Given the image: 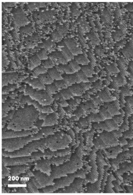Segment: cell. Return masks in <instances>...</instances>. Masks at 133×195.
<instances>
[{
	"label": "cell",
	"instance_id": "obj_41",
	"mask_svg": "<svg viewBox=\"0 0 133 195\" xmlns=\"http://www.w3.org/2000/svg\"><path fill=\"white\" fill-rule=\"evenodd\" d=\"M54 13L53 11H48L41 13L39 15V18L41 20H46L49 19L53 16Z\"/></svg>",
	"mask_w": 133,
	"mask_h": 195
},
{
	"label": "cell",
	"instance_id": "obj_3",
	"mask_svg": "<svg viewBox=\"0 0 133 195\" xmlns=\"http://www.w3.org/2000/svg\"><path fill=\"white\" fill-rule=\"evenodd\" d=\"M119 102L115 100L104 103L100 107L97 113L90 114L83 120L85 125L89 123H99L113 118L121 114Z\"/></svg>",
	"mask_w": 133,
	"mask_h": 195
},
{
	"label": "cell",
	"instance_id": "obj_33",
	"mask_svg": "<svg viewBox=\"0 0 133 195\" xmlns=\"http://www.w3.org/2000/svg\"><path fill=\"white\" fill-rule=\"evenodd\" d=\"M59 93L61 95V98L65 100H68L74 97L72 94L71 93L68 87L60 91Z\"/></svg>",
	"mask_w": 133,
	"mask_h": 195
},
{
	"label": "cell",
	"instance_id": "obj_28",
	"mask_svg": "<svg viewBox=\"0 0 133 195\" xmlns=\"http://www.w3.org/2000/svg\"><path fill=\"white\" fill-rule=\"evenodd\" d=\"M57 121V116L54 113H50L45 118L43 125L44 126H51L54 125Z\"/></svg>",
	"mask_w": 133,
	"mask_h": 195
},
{
	"label": "cell",
	"instance_id": "obj_29",
	"mask_svg": "<svg viewBox=\"0 0 133 195\" xmlns=\"http://www.w3.org/2000/svg\"><path fill=\"white\" fill-rule=\"evenodd\" d=\"M74 59L80 65H89L90 62L86 56L83 53L74 57Z\"/></svg>",
	"mask_w": 133,
	"mask_h": 195
},
{
	"label": "cell",
	"instance_id": "obj_16",
	"mask_svg": "<svg viewBox=\"0 0 133 195\" xmlns=\"http://www.w3.org/2000/svg\"><path fill=\"white\" fill-rule=\"evenodd\" d=\"M32 133L30 130L6 131L2 133V139L22 137L32 135Z\"/></svg>",
	"mask_w": 133,
	"mask_h": 195
},
{
	"label": "cell",
	"instance_id": "obj_42",
	"mask_svg": "<svg viewBox=\"0 0 133 195\" xmlns=\"http://www.w3.org/2000/svg\"><path fill=\"white\" fill-rule=\"evenodd\" d=\"M68 64L75 73L81 70V66L79 65L74 59L69 62Z\"/></svg>",
	"mask_w": 133,
	"mask_h": 195
},
{
	"label": "cell",
	"instance_id": "obj_48",
	"mask_svg": "<svg viewBox=\"0 0 133 195\" xmlns=\"http://www.w3.org/2000/svg\"><path fill=\"white\" fill-rule=\"evenodd\" d=\"M57 31L62 35L63 34L66 33L67 31V29L66 27L63 26H60L57 28Z\"/></svg>",
	"mask_w": 133,
	"mask_h": 195
},
{
	"label": "cell",
	"instance_id": "obj_43",
	"mask_svg": "<svg viewBox=\"0 0 133 195\" xmlns=\"http://www.w3.org/2000/svg\"><path fill=\"white\" fill-rule=\"evenodd\" d=\"M37 56L41 61L47 60L48 59V55L45 49H42L37 53Z\"/></svg>",
	"mask_w": 133,
	"mask_h": 195
},
{
	"label": "cell",
	"instance_id": "obj_9",
	"mask_svg": "<svg viewBox=\"0 0 133 195\" xmlns=\"http://www.w3.org/2000/svg\"><path fill=\"white\" fill-rule=\"evenodd\" d=\"M83 181L84 179L80 177H76L70 185L64 188L63 190H61L57 193H76L79 192L82 190Z\"/></svg>",
	"mask_w": 133,
	"mask_h": 195
},
{
	"label": "cell",
	"instance_id": "obj_24",
	"mask_svg": "<svg viewBox=\"0 0 133 195\" xmlns=\"http://www.w3.org/2000/svg\"><path fill=\"white\" fill-rule=\"evenodd\" d=\"M109 150V154H107L108 157L112 159H115L119 153L122 152L123 150L119 145L113 147L108 148Z\"/></svg>",
	"mask_w": 133,
	"mask_h": 195
},
{
	"label": "cell",
	"instance_id": "obj_4",
	"mask_svg": "<svg viewBox=\"0 0 133 195\" xmlns=\"http://www.w3.org/2000/svg\"><path fill=\"white\" fill-rule=\"evenodd\" d=\"M122 135V134L119 130L113 132L102 131L93 140L94 149L103 150L118 146L119 145V137Z\"/></svg>",
	"mask_w": 133,
	"mask_h": 195
},
{
	"label": "cell",
	"instance_id": "obj_52",
	"mask_svg": "<svg viewBox=\"0 0 133 195\" xmlns=\"http://www.w3.org/2000/svg\"><path fill=\"white\" fill-rule=\"evenodd\" d=\"M10 5H12V4H10ZM8 6L9 7V5H9V4H8Z\"/></svg>",
	"mask_w": 133,
	"mask_h": 195
},
{
	"label": "cell",
	"instance_id": "obj_47",
	"mask_svg": "<svg viewBox=\"0 0 133 195\" xmlns=\"http://www.w3.org/2000/svg\"><path fill=\"white\" fill-rule=\"evenodd\" d=\"M52 36L53 39L56 41L60 40L62 38V35L57 30L53 32Z\"/></svg>",
	"mask_w": 133,
	"mask_h": 195
},
{
	"label": "cell",
	"instance_id": "obj_1",
	"mask_svg": "<svg viewBox=\"0 0 133 195\" xmlns=\"http://www.w3.org/2000/svg\"><path fill=\"white\" fill-rule=\"evenodd\" d=\"M40 113L32 105L19 108L13 114L8 128L14 131L30 130L39 117Z\"/></svg>",
	"mask_w": 133,
	"mask_h": 195
},
{
	"label": "cell",
	"instance_id": "obj_45",
	"mask_svg": "<svg viewBox=\"0 0 133 195\" xmlns=\"http://www.w3.org/2000/svg\"><path fill=\"white\" fill-rule=\"evenodd\" d=\"M41 65L47 70L54 68L56 66L55 64L49 58L47 60L42 61Z\"/></svg>",
	"mask_w": 133,
	"mask_h": 195
},
{
	"label": "cell",
	"instance_id": "obj_51",
	"mask_svg": "<svg viewBox=\"0 0 133 195\" xmlns=\"http://www.w3.org/2000/svg\"><path fill=\"white\" fill-rule=\"evenodd\" d=\"M36 4H35L36 7H41L45 5V3H36Z\"/></svg>",
	"mask_w": 133,
	"mask_h": 195
},
{
	"label": "cell",
	"instance_id": "obj_26",
	"mask_svg": "<svg viewBox=\"0 0 133 195\" xmlns=\"http://www.w3.org/2000/svg\"><path fill=\"white\" fill-rule=\"evenodd\" d=\"M42 61L39 59L37 55L32 56L30 58L29 60V68L30 70H33L35 68L40 66Z\"/></svg>",
	"mask_w": 133,
	"mask_h": 195
},
{
	"label": "cell",
	"instance_id": "obj_30",
	"mask_svg": "<svg viewBox=\"0 0 133 195\" xmlns=\"http://www.w3.org/2000/svg\"><path fill=\"white\" fill-rule=\"evenodd\" d=\"M123 54L126 58H129L133 56V41L129 43L122 50Z\"/></svg>",
	"mask_w": 133,
	"mask_h": 195
},
{
	"label": "cell",
	"instance_id": "obj_40",
	"mask_svg": "<svg viewBox=\"0 0 133 195\" xmlns=\"http://www.w3.org/2000/svg\"><path fill=\"white\" fill-rule=\"evenodd\" d=\"M78 78L80 82L81 83H88L90 82L89 78L87 77L86 75L84 74V73L82 70H80L79 71L75 73Z\"/></svg>",
	"mask_w": 133,
	"mask_h": 195
},
{
	"label": "cell",
	"instance_id": "obj_20",
	"mask_svg": "<svg viewBox=\"0 0 133 195\" xmlns=\"http://www.w3.org/2000/svg\"><path fill=\"white\" fill-rule=\"evenodd\" d=\"M25 82L29 85V86L34 89H37V90H43V89H45V86L42 83L38 78H35L32 79H27L26 80Z\"/></svg>",
	"mask_w": 133,
	"mask_h": 195
},
{
	"label": "cell",
	"instance_id": "obj_35",
	"mask_svg": "<svg viewBox=\"0 0 133 195\" xmlns=\"http://www.w3.org/2000/svg\"><path fill=\"white\" fill-rule=\"evenodd\" d=\"M47 71H48L47 69L45 68L43 66L41 65L40 66L35 68L32 70V73H33V76L34 77V78H38V76L46 73L47 72Z\"/></svg>",
	"mask_w": 133,
	"mask_h": 195
},
{
	"label": "cell",
	"instance_id": "obj_8",
	"mask_svg": "<svg viewBox=\"0 0 133 195\" xmlns=\"http://www.w3.org/2000/svg\"><path fill=\"white\" fill-rule=\"evenodd\" d=\"M96 150L94 149L90 153L89 156V164L91 167V170L85 179L90 183H94L98 180L99 176V171L97 165Z\"/></svg>",
	"mask_w": 133,
	"mask_h": 195
},
{
	"label": "cell",
	"instance_id": "obj_32",
	"mask_svg": "<svg viewBox=\"0 0 133 195\" xmlns=\"http://www.w3.org/2000/svg\"><path fill=\"white\" fill-rule=\"evenodd\" d=\"M59 70L61 74H71L75 73L68 63L66 65H61Z\"/></svg>",
	"mask_w": 133,
	"mask_h": 195
},
{
	"label": "cell",
	"instance_id": "obj_21",
	"mask_svg": "<svg viewBox=\"0 0 133 195\" xmlns=\"http://www.w3.org/2000/svg\"><path fill=\"white\" fill-rule=\"evenodd\" d=\"M50 161L49 160H44V161H40L37 163V169L41 170V172L50 175Z\"/></svg>",
	"mask_w": 133,
	"mask_h": 195
},
{
	"label": "cell",
	"instance_id": "obj_39",
	"mask_svg": "<svg viewBox=\"0 0 133 195\" xmlns=\"http://www.w3.org/2000/svg\"><path fill=\"white\" fill-rule=\"evenodd\" d=\"M27 166H28L26 165L17 166L16 167H14L13 169L12 168L11 169L10 172L12 174V175L19 174L25 171V170H26L28 168Z\"/></svg>",
	"mask_w": 133,
	"mask_h": 195
},
{
	"label": "cell",
	"instance_id": "obj_7",
	"mask_svg": "<svg viewBox=\"0 0 133 195\" xmlns=\"http://www.w3.org/2000/svg\"><path fill=\"white\" fill-rule=\"evenodd\" d=\"M123 122V116L121 114L103 122L93 123L92 126L94 129L113 132L119 130Z\"/></svg>",
	"mask_w": 133,
	"mask_h": 195
},
{
	"label": "cell",
	"instance_id": "obj_50",
	"mask_svg": "<svg viewBox=\"0 0 133 195\" xmlns=\"http://www.w3.org/2000/svg\"><path fill=\"white\" fill-rule=\"evenodd\" d=\"M125 189L126 192L128 193H133V185H128L125 187Z\"/></svg>",
	"mask_w": 133,
	"mask_h": 195
},
{
	"label": "cell",
	"instance_id": "obj_49",
	"mask_svg": "<svg viewBox=\"0 0 133 195\" xmlns=\"http://www.w3.org/2000/svg\"><path fill=\"white\" fill-rule=\"evenodd\" d=\"M123 180L125 181H133V174L126 175L123 177Z\"/></svg>",
	"mask_w": 133,
	"mask_h": 195
},
{
	"label": "cell",
	"instance_id": "obj_36",
	"mask_svg": "<svg viewBox=\"0 0 133 195\" xmlns=\"http://www.w3.org/2000/svg\"><path fill=\"white\" fill-rule=\"evenodd\" d=\"M45 89L51 95H55L59 93V90L57 86L55 85L54 82L50 84L45 86Z\"/></svg>",
	"mask_w": 133,
	"mask_h": 195
},
{
	"label": "cell",
	"instance_id": "obj_34",
	"mask_svg": "<svg viewBox=\"0 0 133 195\" xmlns=\"http://www.w3.org/2000/svg\"><path fill=\"white\" fill-rule=\"evenodd\" d=\"M81 70L84 73L88 78L92 77L94 73L93 67L89 64L81 66Z\"/></svg>",
	"mask_w": 133,
	"mask_h": 195
},
{
	"label": "cell",
	"instance_id": "obj_22",
	"mask_svg": "<svg viewBox=\"0 0 133 195\" xmlns=\"http://www.w3.org/2000/svg\"><path fill=\"white\" fill-rule=\"evenodd\" d=\"M63 79L65 80L69 86L74 84L81 83L76 73L71 74L62 75ZM68 86V87H69Z\"/></svg>",
	"mask_w": 133,
	"mask_h": 195
},
{
	"label": "cell",
	"instance_id": "obj_12",
	"mask_svg": "<svg viewBox=\"0 0 133 195\" xmlns=\"http://www.w3.org/2000/svg\"><path fill=\"white\" fill-rule=\"evenodd\" d=\"M102 103L98 96L93 98L91 100L84 103L81 105L80 108L77 112L78 116H82L85 112L96 108L99 104Z\"/></svg>",
	"mask_w": 133,
	"mask_h": 195
},
{
	"label": "cell",
	"instance_id": "obj_18",
	"mask_svg": "<svg viewBox=\"0 0 133 195\" xmlns=\"http://www.w3.org/2000/svg\"><path fill=\"white\" fill-rule=\"evenodd\" d=\"M19 76L16 73L3 74L2 75V85L4 86L9 83L14 82L17 80Z\"/></svg>",
	"mask_w": 133,
	"mask_h": 195
},
{
	"label": "cell",
	"instance_id": "obj_10",
	"mask_svg": "<svg viewBox=\"0 0 133 195\" xmlns=\"http://www.w3.org/2000/svg\"><path fill=\"white\" fill-rule=\"evenodd\" d=\"M33 174L41 188L53 185L54 179L50 175L39 171H34Z\"/></svg>",
	"mask_w": 133,
	"mask_h": 195
},
{
	"label": "cell",
	"instance_id": "obj_5",
	"mask_svg": "<svg viewBox=\"0 0 133 195\" xmlns=\"http://www.w3.org/2000/svg\"><path fill=\"white\" fill-rule=\"evenodd\" d=\"M24 94L25 95L29 96L33 100L44 106H49L54 100L52 96L50 95L45 89L37 90L29 86H26L25 89Z\"/></svg>",
	"mask_w": 133,
	"mask_h": 195
},
{
	"label": "cell",
	"instance_id": "obj_13",
	"mask_svg": "<svg viewBox=\"0 0 133 195\" xmlns=\"http://www.w3.org/2000/svg\"><path fill=\"white\" fill-rule=\"evenodd\" d=\"M91 85L89 83H81L71 85L69 86L68 88L74 96L80 97L82 96L84 92L89 89Z\"/></svg>",
	"mask_w": 133,
	"mask_h": 195
},
{
	"label": "cell",
	"instance_id": "obj_2",
	"mask_svg": "<svg viewBox=\"0 0 133 195\" xmlns=\"http://www.w3.org/2000/svg\"><path fill=\"white\" fill-rule=\"evenodd\" d=\"M83 149L79 148L73 154L70 161L65 164L52 168L50 176L54 179L65 176L66 174L75 173L83 165Z\"/></svg>",
	"mask_w": 133,
	"mask_h": 195
},
{
	"label": "cell",
	"instance_id": "obj_46",
	"mask_svg": "<svg viewBox=\"0 0 133 195\" xmlns=\"http://www.w3.org/2000/svg\"><path fill=\"white\" fill-rule=\"evenodd\" d=\"M54 45L53 42L51 40H47L42 43L41 47L43 49H45L46 51H50L52 49Z\"/></svg>",
	"mask_w": 133,
	"mask_h": 195
},
{
	"label": "cell",
	"instance_id": "obj_15",
	"mask_svg": "<svg viewBox=\"0 0 133 195\" xmlns=\"http://www.w3.org/2000/svg\"><path fill=\"white\" fill-rule=\"evenodd\" d=\"M132 157H133V148L126 152L119 153L116 158L110 161V164L112 168L116 169L121 162Z\"/></svg>",
	"mask_w": 133,
	"mask_h": 195
},
{
	"label": "cell",
	"instance_id": "obj_6",
	"mask_svg": "<svg viewBox=\"0 0 133 195\" xmlns=\"http://www.w3.org/2000/svg\"><path fill=\"white\" fill-rule=\"evenodd\" d=\"M34 140L33 135L22 137L2 139V147L4 151L13 152L22 148L27 144Z\"/></svg>",
	"mask_w": 133,
	"mask_h": 195
},
{
	"label": "cell",
	"instance_id": "obj_27",
	"mask_svg": "<svg viewBox=\"0 0 133 195\" xmlns=\"http://www.w3.org/2000/svg\"><path fill=\"white\" fill-rule=\"evenodd\" d=\"M47 73L54 81L63 79L62 75L59 72L55 67L48 69Z\"/></svg>",
	"mask_w": 133,
	"mask_h": 195
},
{
	"label": "cell",
	"instance_id": "obj_25",
	"mask_svg": "<svg viewBox=\"0 0 133 195\" xmlns=\"http://www.w3.org/2000/svg\"><path fill=\"white\" fill-rule=\"evenodd\" d=\"M133 170V160L131 163L125 165L115 172L116 176H118V177L120 176L123 175L124 173Z\"/></svg>",
	"mask_w": 133,
	"mask_h": 195
},
{
	"label": "cell",
	"instance_id": "obj_37",
	"mask_svg": "<svg viewBox=\"0 0 133 195\" xmlns=\"http://www.w3.org/2000/svg\"><path fill=\"white\" fill-rule=\"evenodd\" d=\"M61 51L62 52L64 56L67 59L68 61L70 62L74 59V56L68 48L65 45L61 49Z\"/></svg>",
	"mask_w": 133,
	"mask_h": 195
},
{
	"label": "cell",
	"instance_id": "obj_17",
	"mask_svg": "<svg viewBox=\"0 0 133 195\" xmlns=\"http://www.w3.org/2000/svg\"><path fill=\"white\" fill-rule=\"evenodd\" d=\"M66 47L72 53L74 56L83 53L82 50L78 46L75 40L72 39H67L64 41Z\"/></svg>",
	"mask_w": 133,
	"mask_h": 195
},
{
	"label": "cell",
	"instance_id": "obj_11",
	"mask_svg": "<svg viewBox=\"0 0 133 195\" xmlns=\"http://www.w3.org/2000/svg\"><path fill=\"white\" fill-rule=\"evenodd\" d=\"M21 102L22 104L27 103L28 105H33L38 111L42 113L50 114L53 112L52 108H51L49 106H44L41 105L38 102L33 100L29 96H26V95L22 98L21 100Z\"/></svg>",
	"mask_w": 133,
	"mask_h": 195
},
{
	"label": "cell",
	"instance_id": "obj_38",
	"mask_svg": "<svg viewBox=\"0 0 133 195\" xmlns=\"http://www.w3.org/2000/svg\"><path fill=\"white\" fill-rule=\"evenodd\" d=\"M54 52L59 64L65 65L67 64L68 63V61L64 56L61 51H55Z\"/></svg>",
	"mask_w": 133,
	"mask_h": 195
},
{
	"label": "cell",
	"instance_id": "obj_19",
	"mask_svg": "<svg viewBox=\"0 0 133 195\" xmlns=\"http://www.w3.org/2000/svg\"><path fill=\"white\" fill-rule=\"evenodd\" d=\"M116 178L112 174H110L107 179L106 182L105 186L103 193H114V190H113V182L116 180Z\"/></svg>",
	"mask_w": 133,
	"mask_h": 195
},
{
	"label": "cell",
	"instance_id": "obj_44",
	"mask_svg": "<svg viewBox=\"0 0 133 195\" xmlns=\"http://www.w3.org/2000/svg\"><path fill=\"white\" fill-rule=\"evenodd\" d=\"M54 83L59 89V91L64 89L67 88L69 86L63 79L57 80V81H55L54 82Z\"/></svg>",
	"mask_w": 133,
	"mask_h": 195
},
{
	"label": "cell",
	"instance_id": "obj_31",
	"mask_svg": "<svg viewBox=\"0 0 133 195\" xmlns=\"http://www.w3.org/2000/svg\"><path fill=\"white\" fill-rule=\"evenodd\" d=\"M38 78L45 86L53 83L54 82L47 72L38 76Z\"/></svg>",
	"mask_w": 133,
	"mask_h": 195
},
{
	"label": "cell",
	"instance_id": "obj_23",
	"mask_svg": "<svg viewBox=\"0 0 133 195\" xmlns=\"http://www.w3.org/2000/svg\"><path fill=\"white\" fill-rule=\"evenodd\" d=\"M98 98L102 103H106L116 100L107 91H103L99 92L97 95Z\"/></svg>",
	"mask_w": 133,
	"mask_h": 195
},
{
	"label": "cell",
	"instance_id": "obj_14",
	"mask_svg": "<svg viewBox=\"0 0 133 195\" xmlns=\"http://www.w3.org/2000/svg\"><path fill=\"white\" fill-rule=\"evenodd\" d=\"M13 18L14 23L18 26L26 25L29 23V21L22 9L17 8L13 12Z\"/></svg>",
	"mask_w": 133,
	"mask_h": 195
}]
</instances>
